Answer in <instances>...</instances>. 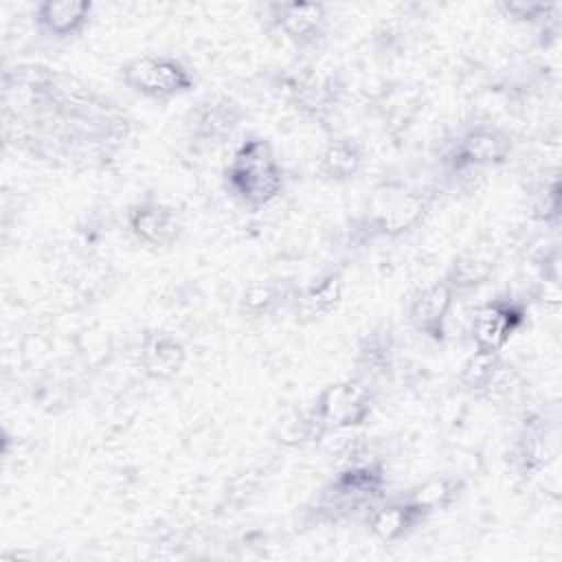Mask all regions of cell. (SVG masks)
<instances>
[{"label": "cell", "mask_w": 562, "mask_h": 562, "mask_svg": "<svg viewBox=\"0 0 562 562\" xmlns=\"http://www.w3.org/2000/svg\"><path fill=\"white\" fill-rule=\"evenodd\" d=\"M4 140L57 169H101L125 149L134 121L110 94L83 79L26 61L2 72Z\"/></svg>", "instance_id": "1"}, {"label": "cell", "mask_w": 562, "mask_h": 562, "mask_svg": "<svg viewBox=\"0 0 562 562\" xmlns=\"http://www.w3.org/2000/svg\"><path fill=\"white\" fill-rule=\"evenodd\" d=\"M389 496L386 461L362 448H353L336 472L303 507L310 527H338L362 520L367 512Z\"/></svg>", "instance_id": "2"}, {"label": "cell", "mask_w": 562, "mask_h": 562, "mask_svg": "<svg viewBox=\"0 0 562 562\" xmlns=\"http://www.w3.org/2000/svg\"><path fill=\"white\" fill-rule=\"evenodd\" d=\"M285 182L288 176L272 143L259 134L244 136L222 171L224 191L250 213L274 204L283 195Z\"/></svg>", "instance_id": "3"}, {"label": "cell", "mask_w": 562, "mask_h": 562, "mask_svg": "<svg viewBox=\"0 0 562 562\" xmlns=\"http://www.w3.org/2000/svg\"><path fill=\"white\" fill-rule=\"evenodd\" d=\"M439 189L408 187L389 195H378L375 202L358 213L347 228L351 248H367L382 239H400L422 228L432 213Z\"/></svg>", "instance_id": "4"}, {"label": "cell", "mask_w": 562, "mask_h": 562, "mask_svg": "<svg viewBox=\"0 0 562 562\" xmlns=\"http://www.w3.org/2000/svg\"><path fill=\"white\" fill-rule=\"evenodd\" d=\"M514 134L501 123L479 121L459 130L439 149V167L446 182H470L485 171L509 162L514 154Z\"/></svg>", "instance_id": "5"}, {"label": "cell", "mask_w": 562, "mask_h": 562, "mask_svg": "<svg viewBox=\"0 0 562 562\" xmlns=\"http://www.w3.org/2000/svg\"><path fill=\"white\" fill-rule=\"evenodd\" d=\"M378 389L349 375L325 384L307 406L316 443L329 435L358 430L375 413Z\"/></svg>", "instance_id": "6"}, {"label": "cell", "mask_w": 562, "mask_h": 562, "mask_svg": "<svg viewBox=\"0 0 562 562\" xmlns=\"http://www.w3.org/2000/svg\"><path fill=\"white\" fill-rule=\"evenodd\" d=\"M119 79L132 94L156 103L180 99L198 88L193 68L169 53H145L123 61Z\"/></svg>", "instance_id": "7"}, {"label": "cell", "mask_w": 562, "mask_h": 562, "mask_svg": "<svg viewBox=\"0 0 562 562\" xmlns=\"http://www.w3.org/2000/svg\"><path fill=\"white\" fill-rule=\"evenodd\" d=\"M274 88L299 116L325 130L331 127L329 123L347 99V81L340 72H283Z\"/></svg>", "instance_id": "8"}, {"label": "cell", "mask_w": 562, "mask_h": 562, "mask_svg": "<svg viewBox=\"0 0 562 562\" xmlns=\"http://www.w3.org/2000/svg\"><path fill=\"white\" fill-rule=\"evenodd\" d=\"M266 24L299 53H318L331 29L329 9L312 0H277L263 4Z\"/></svg>", "instance_id": "9"}, {"label": "cell", "mask_w": 562, "mask_h": 562, "mask_svg": "<svg viewBox=\"0 0 562 562\" xmlns=\"http://www.w3.org/2000/svg\"><path fill=\"white\" fill-rule=\"evenodd\" d=\"M529 321V303L512 292H501L479 303L468 323L472 349L503 353Z\"/></svg>", "instance_id": "10"}, {"label": "cell", "mask_w": 562, "mask_h": 562, "mask_svg": "<svg viewBox=\"0 0 562 562\" xmlns=\"http://www.w3.org/2000/svg\"><path fill=\"white\" fill-rule=\"evenodd\" d=\"M244 121L246 108L237 97L228 92H209L187 110L184 132L193 145L220 147L237 134Z\"/></svg>", "instance_id": "11"}, {"label": "cell", "mask_w": 562, "mask_h": 562, "mask_svg": "<svg viewBox=\"0 0 562 562\" xmlns=\"http://www.w3.org/2000/svg\"><path fill=\"white\" fill-rule=\"evenodd\" d=\"M555 454V424L542 411H527L509 443V468L522 481L544 472Z\"/></svg>", "instance_id": "12"}, {"label": "cell", "mask_w": 562, "mask_h": 562, "mask_svg": "<svg viewBox=\"0 0 562 562\" xmlns=\"http://www.w3.org/2000/svg\"><path fill=\"white\" fill-rule=\"evenodd\" d=\"M125 228L132 239L154 252L171 250L184 235V222L173 204L143 198L125 209Z\"/></svg>", "instance_id": "13"}, {"label": "cell", "mask_w": 562, "mask_h": 562, "mask_svg": "<svg viewBox=\"0 0 562 562\" xmlns=\"http://www.w3.org/2000/svg\"><path fill=\"white\" fill-rule=\"evenodd\" d=\"M457 294L439 277L417 288L406 301V325L432 345H443Z\"/></svg>", "instance_id": "14"}, {"label": "cell", "mask_w": 562, "mask_h": 562, "mask_svg": "<svg viewBox=\"0 0 562 562\" xmlns=\"http://www.w3.org/2000/svg\"><path fill=\"white\" fill-rule=\"evenodd\" d=\"M353 378L380 389L395 375L397 367V334L391 323L380 321L367 327L353 349Z\"/></svg>", "instance_id": "15"}, {"label": "cell", "mask_w": 562, "mask_h": 562, "mask_svg": "<svg viewBox=\"0 0 562 562\" xmlns=\"http://www.w3.org/2000/svg\"><path fill=\"white\" fill-rule=\"evenodd\" d=\"M457 382L463 393L496 402L507 397L516 386L514 369L503 360V353H490L472 349V353L463 360Z\"/></svg>", "instance_id": "16"}, {"label": "cell", "mask_w": 562, "mask_h": 562, "mask_svg": "<svg viewBox=\"0 0 562 562\" xmlns=\"http://www.w3.org/2000/svg\"><path fill=\"white\" fill-rule=\"evenodd\" d=\"M134 360L138 371L154 382H169L187 364L184 342L167 329H145L136 342Z\"/></svg>", "instance_id": "17"}, {"label": "cell", "mask_w": 562, "mask_h": 562, "mask_svg": "<svg viewBox=\"0 0 562 562\" xmlns=\"http://www.w3.org/2000/svg\"><path fill=\"white\" fill-rule=\"evenodd\" d=\"M94 18L90 0H44L33 9L35 31L50 42H72L81 37Z\"/></svg>", "instance_id": "18"}, {"label": "cell", "mask_w": 562, "mask_h": 562, "mask_svg": "<svg viewBox=\"0 0 562 562\" xmlns=\"http://www.w3.org/2000/svg\"><path fill=\"white\" fill-rule=\"evenodd\" d=\"M428 518L430 516L424 514L417 505L397 494L386 496L378 505H373L360 522L371 538L384 544H395L411 538L422 525L428 522Z\"/></svg>", "instance_id": "19"}, {"label": "cell", "mask_w": 562, "mask_h": 562, "mask_svg": "<svg viewBox=\"0 0 562 562\" xmlns=\"http://www.w3.org/2000/svg\"><path fill=\"white\" fill-rule=\"evenodd\" d=\"M345 299V274L338 268L325 270L310 283L299 285L290 303V314L296 323L310 325L331 316Z\"/></svg>", "instance_id": "20"}, {"label": "cell", "mask_w": 562, "mask_h": 562, "mask_svg": "<svg viewBox=\"0 0 562 562\" xmlns=\"http://www.w3.org/2000/svg\"><path fill=\"white\" fill-rule=\"evenodd\" d=\"M296 283L288 279H255L248 281L237 296V312L246 321H268L290 310Z\"/></svg>", "instance_id": "21"}, {"label": "cell", "mask_w": 562, "mask_h": 562, "mask_svg": "<svg viewBox=\"0 0 562 562\" xmlns=\"http://www.w3.org/2000/svg\"><path fill=\"white\" fill-rule=\"evenodd\" d=\"M364 147L358 138L331 134L318 151L316 171L329 184H347L364 169Z\"/></svg>", "instance_id": "22"}, {"label": "cell", "mask_w": 562, "mask_h": 562, "mask_svg": "<svg viewBox=\"0 0 562 562\" xmlns=\"http://www.w3.org/2000/svg\"><path fill=\"white\" fill-rule=\"evenodd\" d=\"M496 268L498 263H496V257H492V252H485L481 248L476 250L468 248L457 252L450 259L441 279L452 288L457 296H461V294H472L483 285H487L496 274Z\"/></svg>", "instance_id": "23"}, {"label": "cell", "mask_w": 562, "mask_h": 562, "mask_svg": "<svg viewBox=\"0 0 562 562\" xmlns=\"http://www.w3.org/2000/svg\"><path fill=\"white\" fill-rule=\"evenodd\" d=\"M465 487V481L457 474H432L402 492V496L417 505L424 514L435 516L452 509L463 498Z\"/></svg>", "instance_id": "24"}, {"label": "cell", "mask_w": 562, "mask_h": 562, "mask_svg": "<svg viewBox=\"0 0 562 562\" xmlns=\"http://www.w3.org/2000/svg\"><path fill=\"white\" fill-rule=\"evenodd\" d=\"M496 11L501 18L522 24V26H544L551 22H560V4L544 0H501L496 2Z\"/></svg>", "instance_id": "25"}, {"label": "cell", "mask_w": 562, "mask_h": 562, "mask_svg": "<svg viewBox=\"0 0 562 562\" xmlns=\"http://www.w3.org/2000/svg\"><path fill=\"white\" fill-rule=\"evenodd\" d=\"M531 217L544 228L555 231L562 220V187L560 176L553 171L544 180H540L531 195Z\"/></svg>", "instance_id": "26"}, {"label": "cell", "mask_w": 562, "mask_h": 562, "mask_svg": "<svg viewBox=\"0 0 562 562\" xmlns=\"http://www.w3.org/2000/svg\"><path fill=\"white\" fill-rule=\"evenodd\" d=\"M406 46H408V29L400 20L382 22L373 31V48L378 55H382L386 59L404 55Z\"/></svg>", "instance_id": "27"}]
</instances>
